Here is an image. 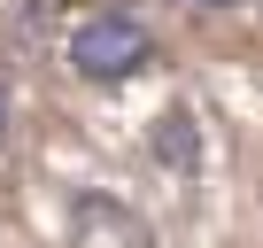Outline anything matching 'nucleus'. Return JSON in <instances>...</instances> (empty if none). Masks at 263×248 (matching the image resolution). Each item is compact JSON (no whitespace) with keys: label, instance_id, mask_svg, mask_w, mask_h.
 Returning a JSON list of instances; mask_svg holds the SVG:
<instances>
[{"label":"nucleus","instance_id":"1","mask_svg":"<svg viewBox=\"0 0 263 248\" xmlns=\"http://www.w3.org/2000/svg\"><path fill=\"white\" fill-rule=\"evenodd\" d=\"M70 70L78 78H93V85H124V78H140V70H155V31L132 16V8H93V16H78L70 24Z\"/></svg>","mask_w":263,"mask_h":248},{"label":"nucleus","instance_id":"2","mask_svg":"<svg viewBox=\"0 0 263 248\" xmlns=\"http://www.w3.org/2000/svg\"><path fill=\"white\" fill-rule=\"evenodd\" d=\"M186 124H194V116H186V109H171V116H163V132H155V148H163L171 163H194V132H186Z\"/></svg>","mask_w":263,"mask_h":248},{"label":"nucleus","instance_id":"3","mask_svg":"<svg viewBox=\"0 0 263 248\" xmlns=\"http://www.w3.org/2000/svg\"><path fill=\"white\" fill-rule=\"evenodd\" d=\"M186 8H240V0H186Z\"/></svg>","mask_w":263,"mask_h":248},{"label":"nucleus","instance_id":"4","mask_svg":"<svg viewBox=\"0 0 263 248\" xmlns=\"http://www.w3.org/2000/svg\"><path fill=\"white\" fill-rule=\"evenodd\" d=\"M0 132H8V85H0Z\"/></svg>","mask_w":263,"mask_h":248}]
</instances>
